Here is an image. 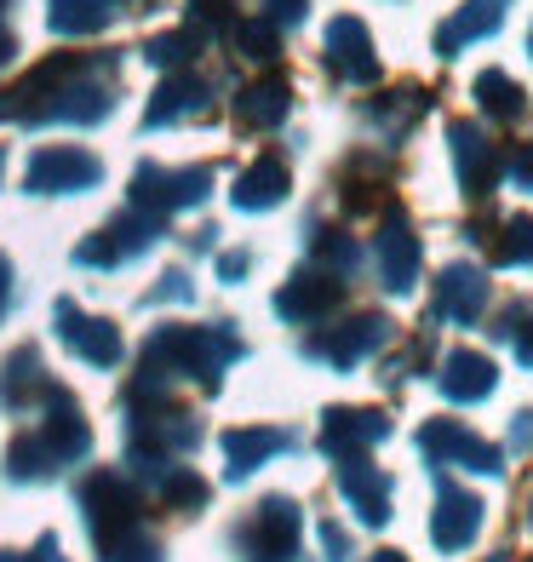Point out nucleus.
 <instances>
[{"label": "nucleus", "instance_id": "1", "mask_svg": "<svg viewBox=\"0 0 533 562\" xmlns=\"http://www.w3.org/2000/svg\"><path fill=\"white\" fill-rule=\"evenodd\" d=\"M133 510H138V499L126 494V482L110 476V471H98L87 488H81V517L92 528L98 551H115L126 533H133Z\"/></svg>", "mask_w": 533, "mask_h": 562}, {"label": "nucleus", "instance_id": "2", "mask_svg": "<svg viewBox=\"0 0 533 562\" xmlns=\"http://www.w3.org/2000/svg\"><path fill=\"white\" fill-rule=\"evenodd\" d=\"M419 448H424V459H436V465H465V471H481V476L504 471V453L494 442H481L476 430H465L460 419H430L419 430Z\"/></svg>", "mask_w": 533, "mask_h": 562}, {"label": "nucleus", "instance_id": "3", "mask_svg": "<svg viewBox=\"0 0 533 562\" xmlns=\"http://www.w3.org/2000/svg\"><path fill=\"white\" fill-rule=\"evenodd\" d=\"M98 178H104L98 156H87V149H75V144H53L30 161V190L35 195H75V190H92Z\"/></svg>", "mask_w": 533, "mask_h": 562}, {"label": "nucleus", "instance_id": "4", "mask_svg": "<svg viewBox=\"0 0 533 562\" xmlns=\"http://www.w3.org/2000/svg\"><path fill=\"white\" fill-rule=\"evenodd\" d=\"M298 505L293 499H264L259 510H252V522L241 528V546L252 557H264V562H287L298 551Z\"/></svg>", "mask_w": 533, "mask_h": 562}, {"label": "nucleus", "instance_id": "5", "mask_svg": "<svg viewBox=\"0 0 533 562\" xmlns=\"http://www.w3.org/2000/svg\"><path fill=\"white\" fill-rule=\"evenodd\" d=\"M327 69L350 87L378 81V58H373V35L355 18H333L327 23Z\"/></svg>", "mask_w": 533, "mask_h": 562}, {"label": "nucleus", "instance_id": "6", "mask_svg": "<svg viewBox=\"0 0 533 562\" xmlns=\"http://www.w3.org/2000/svg\"><path fill=\"white\" fill-rule=\"evenodd\" d=\"M385 437H390V419L378 407H327V419H321V448L333 459H350Z\"/></svg>", "mask_w": 533, "mask_h": 562}, {"label": "nucleus", "instance_id": "7", "mask_svg": "<svg viewBox=\"0 0 533 562\" xmlns=\"http://www.w3.org/2000/svg\"><path fill=\"white\" fill-rule=\"evenodd\" d=\"M476 533H481V499L442 482L436 510H430V540H436V551H470Z\"/></svg>", "mask_w": 533, "mask_h": 562}, {"label": "nucleus", "instance_id": "8", "mask_svg": "<svg viewBox=\"0 0 533 562\" xmlns=\"http://www.w3.org/2000/svg\"><path fill=\"white\" fill-rule=\"evenodd\" d=\"M149 241H156V218L133 213V218H121V224H110V229H98V236H87L81 247H75V265L110 270V265H121V259H133V252H144Z\"/></svg>", "mask_w": 533, "mask_h": 562}, {"label": "nucleus", "instance_id": "9", "mask_svg": "<svg viewBox=\"0 0 533 562\" xmlns=\"http://www.w3.org/2000/svg\"><path fill=\"white\" fill-rule=\"evenodd\" d=\"M339 488H344L350 510H355V517H362L367 528L390 522V476L378 471V465H367L362 453H350L344 465H339Z\"/></svg>", "mask_w": 533, "mask_h": 562}, {"label": "nucleus", "instance_id": "10", "mask_svg": "<svg viewBox=\"0 0 533 562\" xmlns=\"http://www.w3.org/2000/svg\"><path fill=\"white\" fill-rule=\"evenodd\" d=\"M385 339H390V322L385 316H355V322L333 327V334H321L310 345V356H321V362H333V368H355L362 356L385 350Z\"/></svg>", "mask_w": 533, "mask_h": 562}, {"label": "nucleus", "instance_id": "11", "mask_svg": "<svg viewBox=\"0 0 533 562\" xmlns=\"http://www.w3.org/2000/svg\"><path fill=\"white\" fill-rule=\"evenodd\" d=\"M481 311H488V276L476 265H447L436 281V316L453 327H470Z\"/></svg>", "mask_w": 533, "mask_h": 562}, {"label": "nucleus", "instance_id": "12", "mask_svg": "<svg viewBox=\"0 0 533 562\" xmlns=\"http://www.w3.org/2000/svg\"><path fill=\"white\" fill-rule=\"evenodd\" d=\"M378 276H385L390 293H408L419 281V236L396 207L385 213V229H378Z\"/></svg>", "mask_w": 533, "mask_h": 562}, {"label": "nucleus", "instance_id": "13", "mask_svg": "<svg viewBox=\"0 0 533 562\" xmlns=\"http://www.w3.org/2000/svg\"><path fill=\"white\" fill-rule=\"evenodd\" d=\"M447 144H453V167H460L465 195H488V184L499 178V149L488 144V133L470 126V121H453Z\"/></svg>", "mask_w": 533, "mask_h": 562}, {"label": "nucleus", "instance_id": "14", "mask_svg": "<svg viewBox=\"0 0 533 562\" xmlns=\"http://www.w3.org/2000/svg\"><path fill=\"white\" fill-rule=\"evenodd\" d=\"M58 322H64V345L81 356V362H92V368H115V362H121V334H115V322L81 316L75 304H58Z\"/></svg>", "mask_w": 533, "mask_h": 562}, {"label": "nucleus", "instance_id": "15", "mask_svg": "<svg viewBox=\"0 0 533 562\" xmlns=\"http://www.w3.org/2000/svg\"><path fill=\"white\" fill-rule=\"evenodd\" d=\"M41 396H46V425H41L46 448H53L58 459H81L92 448V437H87V419L75 414V396L64 385H46Z\"/></svg>", "mask_w": 533, "mask_h": 562}, {"label": "nucleus", "instance_id": "16", "mask_svg": "<svg viewBox=\"0 0 533 562\" xmlns=\"http://www.w3.org/2000/svg\"><path fill=\"white\" fill-rule=\"evenodd\" d=\"M442 396L447 402H488L494 385H499V368L488 362L481 350H453L447 362H442Z\"/></svg>", "mask_w": 533, "mask_h": 562}, {"label": "nucleus", "instance_id": "17", "mask_svg": "<svg viewBox=\"0 0 533 562\" xmlns=\"http://www.w3.org/2000/svg\"><path fill=\"white\" fill-rule=\"evenodd\" d=\"M504 7H511V0H465V7L436 30V53L453 58L460 46H470V41H481V35H494L499 23H504Z\"/></svg>", "mask_w": 533, "mask_h": 562}, {"label": "nucleus", "instance_id": "18", "mask_svg": "<svg viewBox=\"0 0 533 562\" xmlns=\"http://www.w3.org/2000/svg\"><path fill=\"white\" fill-rule=\"evenodd\" d=\"M339 293L344 288L333 276H310V270H304V276H293L287 288L275 293V311H282L287 322H316V316H327L339 304Z\"/></svg>", "mask_w": 533, "mask_h": 562}, {"label": "nucleus", "instance_id": "19", "mask_svg": "<svg viewBox=\"0 0 533 562\" xmlns=\"http://www.w3.org/2000/svg\"><path fill=\"white\" fill-rule=\"evenodd\" d=\"M287 195V167L282 161H252L241 178H236V190H230V201L241 213H264V207H275V201Z\"/></svg>", "mask_w": 533, "mask_h": 562}, {"label": "nucleus", "instance_id": "20", "mask_svg": "<svg viewBox=\"0 0 533 562\" xmlns=\"http://www.w3.org/2000/svg\"><path fill=\"white\" fill-rule=\"evenodd\" d=\"M293 448L287 430H224V465H230V476H247L259 471L270 453Z\"/></svg>", "mask_w": 533, "mask_h": 562}, {"label": "nucleus", "instance_id": "21", "mask_svg": "<svg viewBox=\"0 0 533 562\" xmlns=\"http://www.w3.org/2000/svg\"><path fill=\"white\" fill-rule=\"evenodd\" d=\"M115 18H121V0H53V12H46L53 35H98Z\"/></svg>", "mask_w": 533, "mask_h": 562}, {"label": "nucleus", "instance_id": "22", "mask_svg": "<svg viewBox=\"0 0 533 562\" xmlns=\"http://www.w3.org/2000/svg\"><path fill=\"white\" fill-rule=\"evenodd\" d=\"M207 81L201 75H178V81H167L161 92H156V104H149V126H172V121H190V115H201L207 110Z\"/></svg>", "mask_w": 533, "mask_h": 562}, {"label": "nucleus", "instance_id": "23", "mask_svg": "<svg viewBox=\"0 0 533 562\" xmlns=\"http://www.w3.org/2000/svg\"><path fill=\"white\" fill-rule=\"evenodd\" d=\"M287 110H293L287 81H252V87L236 98V115H241L247 126H282Z\"/></svg>", "mask_w": 533, "mask_h": 562}, {"label": "nucleus", "instance_id": "24", "mask_svg": "<svg viewBox=\"0 0 533 562\" xmlns=\"http://www.w3.org/2000/svg\"><path fill=\"white\" fill-rule=\"evenodd\" d=\"M46 368H41V350H12L7 356V368H0V402L7 407H23V396H35V391H46V379H41Z\"/></svg>", "mask_w": 533, "mask_h": 562}, {"label": "nucleus", "instance_id": "25", "mask_svg": "<svg viewBox=\"0 0 533 562\" xmlns=\"http://www.w3.org/2000/svg\"><path fill=\"white\" fill-rule=\"evenodd\" d=\"M476 98H481V110L499 115V121H517L522 115V87L504 69H481L476 75Z\"/></svg>", "mask_w": 533, "mask_h": 562}, {"label": "nucleus", "instance_id": "26", "mask_svg": "<svg viewBox=\"0 0 533 562\" xmlns=\"http://www.w3.org/2000/svg\"><path fill=\"white\" fill-rule=\"evenodd\" d=\"M53 465H58V453L46 448V437H18L12 448H7V471L18 476V482H35V476H53Z\"/></svg>", "mask_w": 533, "mask_h": 562}, {"label": "nucleus", "instance_id": "27", "mask_svg": "<svg viewBox=\"0 0 533 562\" xmlns=\"http://www.w3.org/2000/svg\"><path fill=\"white\" fill-rule=\"evenodd\" d=\"M213 190V167H184V172H167V201L172 207H201Z\"/></svg>", "mask_w": 533, "mask_h": 562}, {"label": "nucleus", "instance_id": "28", "mask_svg": "<svg viewBox=\"0 0 533 562\" xmlns=\"http://www.w3.org/2000/svg\"><path fill=\"white\" fill-rule=\"evenodd\" d=\"M494 259L499 265H533V218H511L504 236L494 241Z\"/></svg>", "mask_w": 533, "mask_h": 562}, {"label": "nucleus", "instance_id": "29", "mask_svg": "<svg viewBox=\"0 0 533 562\" xmlns=\"http://www.w3.org/2000/svg\"><path fill=\"white\" fill-rule=\"evenodd\" d=\"M236 23V0H190V35H224Z\"/></svg>", "mask_w": 533, "mask_h": 562}, {"label": "nucleus", "instance_id": "30", "mask_svg": "<svg viewBox=\"0 0 533 562\" xmlns=\"http://www.w3.org/2000/svg\"><path fill=\"white\" fill-rule=\"evenodd\" d=\"M236 46H241L247 58H259V64H270L275 53H282V41H275V23H270V18L241 23V30H236Z\"/></svg>", "mask_w": 533, "mask_h": 562}, {"label": "nucleus", "instance_id": "31", "mask_svg": "<svg viewBox=\"0 0 533 562\" xmlns=\"http://www.w3.org/2000/svg\"><path fill=\"white\" fill-rule=\"evenodd\" d=\"M195 41H201V35H190V30H184V35H156V41H149V64H161V69L178 64V69H184V64L195 58Z\"/></svg>", "mask_w": 533, "mask_h": 562}, {"label": "nucleus", "instance_id": "32", "mask_svg": "<svg viewBox=\"0 0 533 562\" xmlns=\"http://www.w3.org/2000/svg\"><path fill=\"white\" fill-rule=\"evenodd\" d=\"M316 252H321V265H333V270H355V259H362V247L355 241H344V236H316Z\"/></svg>", "mask_w": 533, "mask_h": 562}, {"label": "nucleus", "instance_id": "33", "mask_svg": "<svg viewBox=\"0 0 533 562\" xmlns=\"http://www.w3.org/2000/svg\"><path fill=\"white\" fill-rule=\"evenodd\" d=\"M499 334L517 345V362H528V368H533V322H528V311H511V316H504V327H499Z\"/></svg>", "mask_w": 533, "mask_h": 562}, {"label": "nucleus", "instance_id": "34", "mask_svg": "<svg viewBox=\"0 0 533 562\" xmlns=\"http://www.w3.org/2000/svg\"><path fill=\"white\" fill-rule=\"evenodd\" d=\"M167 499H178V505H201V499H207V482H195L190 471H178V476H167Z\"/></svg>", "mask_w": 533, "mask_h": 562}, {"label": "nucleus", "instance_id": "35", "mask_svg": "<svg viewBox=\"0 0 533 562\" xmlns=\"http://www.w3.org/2000/svg\"><path fill=\"white\" fill-rule=\"evenodd\" d=\"M504 178H511L517 190H533V144H517L511 161H504Z\"/></svg>", "mask_w": 533, "mask_h": 562}, {"label": "nucleus", "instance_id": "36", "mask_svg": "<svg viewBox=\"0 0 533 562\" xmlns=\"http://www.w3.org/2000/svg\"><path fill=\"white\" fill-rule=\"evenodd\" d=\"M115 562H161V546L156 540H133V533H126V540L115 546Z\"/></svg>", "mask_w": 533, "mask_h": 562}, {"label": "nucleus", "instance_id": "37", "mask_svg": "<svg viewBox=\"0 0 533 562\" xmlns=\"http://www.w3.org/2000/svg\"><path fill=\"white\" fill-rule=\"evenodd\" d=\"M304 7H310V0H264V18L282 30V23H298L304 18Z\"/></svg>", "mask_w": 533, "mask_h": 562}, {"label": "nucleus", "instance_id": "38", "mask_svg": "<svg viewBox=\"0 0 533 562\" xmlns=\"http://www.w3.org/2000/svg\"><path fill=\"white\" fill-rule=\"evenodd\" d=\"M321 546H327V557H333V562H344V557H350L344 528H333V522H321Z\"/></svg>", "mask_w": 533, "mask_h": 562}, {"label": "nucleus", "instance_id": "39", "mask_svg": "<svg viewBox=\"0 0 533 562\" xmlns=\"http://www.w3.org/2000/svg\"><path fill=\"white\" fill-rule=\"evenodd\" d=\"M247 270H252L247 252H224V259H218V276H224V281H236V276H247Z\"/></svg>", "mask_w": 533, "mask_h": 562}, {"label": "nucleus", "instance_id": "40", "mask_svg": "<svg viewBox=\"0 0 533 562\" xmlns=\"http://www.w3.org/2000/svg\"><path fill=\"white\" fill-rule=\"evenodd\" d=\"M7 304H12V265L0 259V316H7Z\"/></svg>", "mask_w": 533, "mask_h": 562}, {"label": "nucleus", "instance_id": "41", "mask_svg": "<svg viewBox=\"0 0 533 562\" xmlns=\"http://www.w3.org/2000/svg\"><path fill=\"white\" fill-rule=\"evenodd\" d=\"M367 562H408V557H401V551H378V557H367Z\"/></svg>", "mask_w": 533, "mask_h": 562}, {"label": "nucleus", "instance_id": "42", "mask_svg": "<svg viewBox=\"0 0 533 562\" xmlns=\"http://www.w3.org/2000/svg\"><path fill=\"white\" fill-rule=\"evenodd\" d=\"M12 53H18V46H12V41H7V35H0V64H7V58H12Z\"/></svg>", "mask_w": 533, "mask_h": 562}, {"label": "nucleus", "instance_id": "43", "mask_svg": "<svg viewBox=\"0 0 533 562\" xmlns=\"http://www.w3.org/2000/svg\"><path fill=\"white\" fill-rule=\"evenodd\" d=\"M0 562H35V557H18V551H0Z\"/></svg>", "mask_w": 533, "mask_h": 562}, {"label": "nucleus", "instance_id": "44", "mask_svg": "<svg viewBox=\"0 0 533 562\" xmlns=\"http://www.w3.org/2000/svg\"><path fill=\"white\" fill-rule=\"evenodd\" d=\"M528 522H533V499H528Z\"/></svg>", "mask_w": 533, "mask_h": 562}, {"label": "nucleus", "instance_id": "45", "mask_svg": "<svg viewBox=\"0 0 533 562\" xmlns=\"http://www.w3.org/2000/svg\"><path fill=\"white\" fill-rule=\"evenodd\" d=\"M0 12H7V0H0Z\"/></svg>", "mask_w": 533, "mask_h": 562}, {"label": "nucleus", "instance_id": "46", "mask_svg": "<svg viewBox=\"0 0 533 562\" xmlns=\"http://www.w3.org/2000/svg\"><path fill=\"white\" fill-rule=\"evenodd\" d=\"M528 46H533V35H528Z\"/></svg>", "mask_w": 533, "mask_h": 562}]
</instances>
